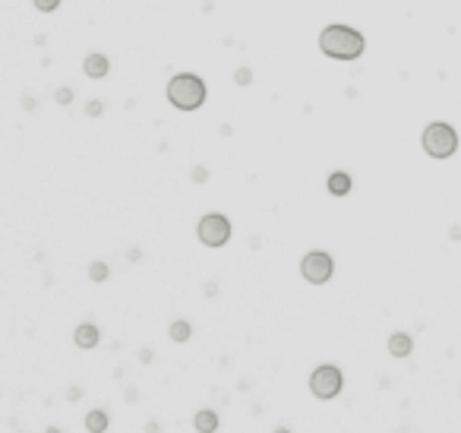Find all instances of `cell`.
I'll list each match as a JSON object with an SVG mask.
<instances>
[{
  "instance_id": "cell-15",
  "label": "cell",
  "mask_w": 461,
  "mask_h": 433,
  "mask_svg": "<svg viewBox=\"0 0 461 433\" xmlns=\"http://www.w3.org/2000/svg\"><path fill=\"white\" fill-rule=\"evenodd\" d=\"M73 98H76V92L70 89V86H60V89L54 92V101H57V104H63V108H67V104H73Z\"/></svg>"
},
{
  "instance_id": "cell-20",
  "label": "cell",
  "mask_w": 461,
  "mask_h": 433,
  "mask_svg": "<svg viewBox=\"0 0 461 433\" xmlns=\"http://www.w3.org/2000/svg\"><path fill=\"white\" fill-rule=\"evenodd\" d=\"M152 360H155V351H152V348H143V351H139V364H152Z\"/></svg>"
},
{
  "instance_id": "cell-21",
  "label": "cell",
  "mask_w": 461,
  "mask_h": 433,
  "mask_svg": "<svg viewBox=\"0 0 461 433\" xmlns=\"http://www.w3.org/2000/svg\"><path fill=\"white\" fill-rule=\"evenodd\" d=\"M82 399V389H79V386H70V389H67V402H79Z\"/></svg>"
},
{
  "instance_id": "cell-27",
  "label": "cell",
  "mask_w": 461,
  "mask_h": 433,
  "mask_svg": "<svg viewBox=\"0 0 461 433\" xmlns=\"http://www.w3.org/2000/svg\"><path fill=\"white\" fill-rule=\"evenodd\" d=\"M448 237H452V240H461V225H455L452 231H448Z\"/></svg>"
},
{
  "instance_id": "cell-6",
  "label": "cell",
  "mask_w": 461,
  "mask_h": 433,
  "mask_svg": "<svg viewBox=\"0 0 461 433\" xmlns=\"http://www.w3.org/2000/svg\"><path fill=\"white\" fill-rule=\"evenodd\" d=\"M300 275H303V282H310V285H325L328 278L335 275V260L325 250H310L300 260Z\"/></svg>"
},
{
  "instance_id": "cell-24",
  "label": "cell",
  "mask_w": 461,
  "mask_h": 433,
  "mask_svg": "<svg viewBox=\"0 0 461 433\" xmlns=\"http://www.w3.org/2000/svg\"><path fill=\"white\" fill-rule=\"evenodd\" d=\"M146 433H161V424H158V420H149V424H146Z\"/></svg>"
},
{
  "instance_id": "cell-13",
  "label": "cell",
  "mask_w": 461,
  "mask_h": 433,
  "mask_svg": "<svg viewBox=\"0 0 461 433\" xmlns=\"http://www.w3.org/2000/svg\"><path fill=\"white\" fill-rule=\"evenodd\" d=\"M168 335H171V342L183 345V342H190V335H193V326L186 323V320H174V323H171V329H168Z\"/></svg>"
},
{
  "instance_id": "cell-17",
  "label": "cell",
  "mask_w": 461,
  "mask_h": 433,
  "mask_svg": "<svg viewBox=\"0 0 461 433\" xmlns=\"http://www.w3.org/2000/svg\"><path fill=\"white\" fill-rule=\"evenodd\" d=\"M190 180H193V183H206V180H209V168H206V165H196V168L190 171Z\"/></svg>"
},
{
  "instance_id": "cell-18",
  "label": "cell",
  "mask_w": 461,
  "mask_h": 433,
  "mask_svg": "<svg viewBox=\"0 0 461 433\" xmlns=\"http://www.w3.org/2000/svg\"><path fill=\"white\" fill-rule=\"evenodd\" d=\"M57 7H60V0H35V10H38V13H54Z\"/></svg>"
},
{
  "instance_id": "cell-28",
  "label": "cell",
  "mask_w": 461,
  "mask_h": 433,
  "mask_svg": "<svg viewBox=\"0 0 461 433\" xmlns=\"http://www.w3.org/2000/svg\"><path fill=\"white\" fill-rule=\"evenodd\" d=\"M44 433H63L60 427H44Z\"/></svg>"
},
{
  "instance_id": "cell-29",
  "label": "cell",
  "mask_w": 461,
  "mask_h": 433,
  "mask_svg": "<svg viewBox=\"0 0 461 433\" xmlns=\"http://www.w3.org/2000/svg\"><path fill=\"white\" fill-rule=\"evenodd\" d=\"M272 433H291L288 427H275V430H272Z\"/></svg>"
},
{
  "instance_id": "cell-9",
  "label": "cell",
  "mask_w": 461,
  "mask_h": 433,
  "mask_svg": "<svg viewBox=\"0 0 461 433\" xmlns=\"http://www.w3.org/2000/svg\"><path fill=\"white\" fill-rule=\"evenodd\" d=\"M385 348H388V354L392 357H411V351H414V338L408 335V332H392L388 335V342H385Z\"/></svg>"
},
{
  "instance_id": "cell-7",
  "label": "cell",
  "mask_w": 461,
  "mask_h": 433,
  "mask_svg": "<svg viewBox=\"0 0 461 433\" xmlns=\"http://www.w3.org/2000/svg\"><path fill=\"white\" fill-rule=\"evenodd\" d=\"M101 342V329L95 323H79L76 329H73V345L79 351H92V348H98Z\"/></svg>"
},
{
  "instance_id": "cell-19",
  "label": "cell",
  "mask_w": 461,
  "mask_h": 433,
  "mask_svg": "<svg viewBox=\"0 0 461 433\" xmlns=\"http://www.w3.org/2000/svg\"><path fill=\"white\" fill-rule=\"evenodd\" d=\"M86 114H89V117H101V114H104V104H101L98 98H92V101L86 104Z\"/></svg>"
},
{
  "instance_id": "cell-16",
  "label": "cell",
  "mask_w": 461,
  "mask_h": 433,
  "mask_svg": "<svg viewBox=\"0 0 461 433\" xmlns=\"http://www.w3.org/2000/svg\"><path fill=\"white\" fill-rule=\"evenodd\" d=\"M253 83V70L250 67H237L234 70V86H250Z\"/></svg>"
},
{
  "instance_id": "cell-10",
  "label": "cell",
  "mask_w": 461,
  "mask_h": 433,
  "mask_svg": "<svg viewBox=\"0 0 461 433\" xmlns=\"http://www.w3.org/2000/svg\"><path fill=\"white\" fill-rule=\"evenodd\" d=\"M351 187H354V180H351L348 171H332V174H328V180H325V190L332 196H348Z\"/></svg>"
},
{
  "instance_id": "cell-25",
  "label": "cell",
  "mask_w": 461,
  "mask_h": 433,
  "mask_svg": "<svg viewBox=\"0 0 461 433\" xmlns=\"http://www.w3.org/2000/svg\"><path fill=\"white\" fill-rule=\"evenodd\" d=\"M215 294H218V285L209 282V285H206V297H215Z\"/></svg>"
},
{
  "instance_id": "cell-14",
  "label": "cell",
  "mask_w": 461,
  "mask_h": 433,
  "mask_svg": "<svg viewBox=\"0 0 461 433\" xmlns=\"http://www.w3.org/2000/svg\"><path fill=\"white\" fill-rule=\"evenodd\" d=\"M108 275H111V269H108V263H101V260H95V263H89V278L92 282H108Z\"/></svg>"
},
{
  "instance_id": "cell-2",
  "label": "cell",
  "mask_w": 461,
  "mask_h": 433,
  "mask_svg": "<svg viewBox=\"0 0 461 433\" xmlns=\"http://www.w3.org/2000/svg\"><path fill=\"white\" fill-rule=\"evenodd\" d=\"M168 101L174 104L177 111H199L206 104V95H209V89H206V79L199 76V73H190V70H183V73H174L168 79Z\"/></svg>"
},
{
  "instance_id": "cell-5",
  "label": "cell",
  "mask_w": 461,
  "mask_h": 433,
  "mask_svg": "<svg viewBox=\"0 0 461 433\" xmlns=\"http://www.w3.org/2000/svg\"><path fill=\"white\" fill-rule=\"evenodd\" d=\"M345 389V373H341L335 364H319L310 373V392L319 402H332L338 399V392Z\"/></svg>"
},
{
  "instance_id": "cell-23",
  "label": "cell",
  "mask_w": 461,
  "mask_h": 433,
  "mask_svg": "<svg viewBox=\"0 0 461 433\" xmlns=\"http://www.w3.org/2000/svg\"><path fill=\"white\" fill-rule=\"evenodd\" d=\"M22 111H35V98L32 95H22Z\"/></svg>"
},
{
  "instance_id": "cell-8",
  "label": "cell",
  "mask_w": 461,
  "mask_h": 433,
  "mask_svg": "<svg viewBox=\"0 0 461 433\" xmlns=\"http://www.w3.org/2000/svg\"><path fill=\"white\" fill-rule=\"evenodd\" d=\"M82 73H86L89 79H104V76L111 73V60L104 54L95 51V54H89L86 60H82Z\"/></svg>"
},
{
  "instance_id": "cell-3",
  "label": "cell",
  "mask_w": 461,
  "mask_h": 433,
  "mask_svg": "<svg viewBox=\"0 0 461 433\" xmlns=\"http://www.w3.org/2000/svg\"><path fill=\"white\" fill-rule=\"evenodd\" d=\"M420 146L423 152H427L430 158H452L455 152H458V130L452 123H445V120H433L423 127V133H420Z\"/></svg>"
},
{
  "instance_id": "cell-22",
  "label": "cell",
  "mask_w": 461,
  "mask_h": 433,
  "mask_svg": "<svg viewBox=\"0 0 461 433\" xmlns=\"http://www.w3.org/2000/svg\"><path fill=\"white\" fill-rule=\"evenodd\" d=\"M126 260L129 263H139V260H143V250H139V247H129L126 250Z\"/></svg>"
},
{
  "instance_id": "cell-30",
  "label": "cell",
  "mask_w": 461,
  "mask_h": 433,
  "mask_svg": "<svg viewBox=\"0 0 461 433\" xmlns=\"http://www.w3.org/2000/svg\"><path fill=\"white\" fill-rule=\"evenodd\" d=\"M16 433H26V430H16Z\"/></svg>"
},
{
  "instance_id": "cell-4",
  "label": "cell",
  "mask_w": 461,
  "mask_h": 433,
  "mask_svg": "<svg viewBox=\"0 0 461 433\" xmlns=\"http://www.w3.org/2000/svg\"><path fill=\"white\" fill-rule=\"evenodd\" d=\"M196 237L209 250L224 247V243L231 240V218L224 212H206L203 218L196 221Z\"/></svg>"
},
{
  "instance_id": "cell-1",
  "label": "cell",
  "mask_w": 461,
  "mask_h": 433,
  "mask_svg": "<svg viewBox=\"0 0 461 433\" xmlns=\"http://www.w3.org/2000/svg\"><path fill=\"white\" fill-rule=\"evenodd\" d=\"M319 51L332 60H357V57L366 51V38L351 29V26H341V22H332L319 32Z\"/></svg>"
},
{
  "instance_id": "cell-26",
  "label": "cell",
  "mask_w": 461,
  "mask_h": 433,
  "mask_svg": "<svg viewBox=\"0 0 461 433\" xmlns=\"http://www.w3.org/2000/svg\"><path fill=\"white\" fill-rule=\"evenodd\" d=\"M218 133H221V136H231V133H234V127H231V123H221V127H218Z\"/></svg>"
},
{
  "instance_id": "cell-12",
  "label": "cell",
  "mask_w": 461,
  "mask_h": 433,
  "mask_svg": "<svg viewBox=\"0 0 461 433\" xmlns=\"http://www.w3.org/2000/svg\"><path fill=\"white\" fill-rule=\"evenodd\" d=\"M108 427H111L108 411H101V408H92V411L86 414V430H89V433H108Z\"/></svg>"
},
{
  "instance_id": "cell-11",
  "label": "cell",
  "mask_w": 461,
  "mask_h": 433,
  "mask_svg": "<svg viewBox=\"0 0 461 433\" xmlns=\"http://www.w3.org/2000/svg\"><path fill=\"white\" fill-rule=\"evenodd\" d=\"M218 414L212 411V408H199V411L193 414V427H196V433H215L218 430Z\"/></svg>"
}]
</instances>
